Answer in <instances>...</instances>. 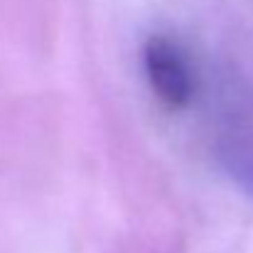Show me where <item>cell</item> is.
<instances>
[{
  "instance_id": "1",
  "label": "cell",
  "mask_w": 253,
  "mask_h": 253,
  "mask_svg": "<svg viewBox=\"0 0 253 253\" xmlns=\"http://www.w3.org/2000/svg\"><path fill=\"white\" fill-rule=\"evenodd\" d=\"M143 69L155 98L169 108H187L194 96V72L187 52L168 35H155L143 47Z\"/></svg>"
},
{
  "instance_id": "2",
  "label": "cell",
  "mask_w": 253,
  "mask_h": 253,
  "mask_svg": "<svg viewBox=\"0 0 253 253\" xmlns=\"http://www.w3.org/2000/svg\"><path fill=\"white\" fill-rule=\"evenodd\" d=\"M224 165L229 169V174L236 179V184L249 197H253V130L226 143Z\"/></svg>"
}]
</instances>
